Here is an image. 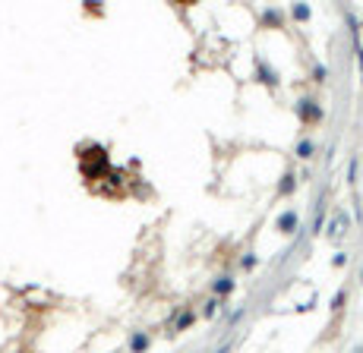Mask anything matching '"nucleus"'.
I'll list each match as a JSON object with an SVG mask.
<instances>
[{"label": "nucleus", "instance_id": "f257e3e1", "mask_svg": "<svg viewBox=\"0 0 363 353\" xmlns=\"http://www.w3.org/2000/svg\"><path fill=\"white\" fill-rule=\"evenodd\" d=\"M297 117H300V123H319V120H322V107H319L316 101L303 98L297 104Z\"/></svg>", "mask_w": 363, "mask_h": 353}, {"label": "nucleus", "instance_id": "f03ea898", "mask_svg": "<svg viewBox=\"0 0 363 353\" xmlns=\"http://www.w3.org/2000/svg\"><path fill=\"white\" fill-rule=\"evenodd\" d=\"M297 224H300L297 211H284L281 218H278V230H281V234H294V230H297Z\"/></svg>", "mask_w": 363, "mask_h": 353}, {"label": "nucleus", "instance_id": "7ed1b4c3", "mask_svg": "<svg viewBox=\"0 0 363 353\" xmlns=\"http://www.w3.org/2000/svg\"><path fill=\"white\" fill-rule=\"evenodd\" d=\"M193 322H196V312H193V309H180V312H177V322H174V331H183L186 325H193Z\"/></svg>", "mask_w": 363, "mask_h": 353}, {"label": "nucleus", "instance_id": "20e7f679", "mask_svg": "<svg viewBox=\"0 0 363 353\" xmlns=\"http://www.w3.org/2000/svg\"><path fill=\"white\" fill-rule=\"evenodd\" d=\"M212 290L218 297H224V294H231V290H234V281H231V278H218V281L212 284Z\"/></svg>", "mask_w": 363, "mask_h": 353}, {"label": "nucleus", "instance_id": "39448f33", "mask_svg": "<svg viewBox=\"0 0 363 353\" xmlns=\"http://www.w3.org/2000/svg\"><path fill=\"white\" fill-rule=\"evenodd\" d=\"M313 151H316L313 139H300L297 142V158H313Z\"/></svg>", "mask_w": 363, "mask_h": 353}, {"label": "nucleus", "instance_id": "423d86ee", "mask_svg": "<svg viewBox=\"0 0 363 353\" xmlns=\"http://www.w3.org/2000/svg\"><path fill=\"white\" fill-rule=\"evenodd\" d=\"M294 186H297V177H294V174H284V177H281V186H278V196H291Z\"/></svg>", "mask_w": 363, "mask_h": 353}, {"label": "nucleus", "instance_id": "0eeeda50", "mask_svg": "<svg viewBox=\"0 0 363 353\" xmlns=\"http://www.w3.org/2000/svg\"><path fill=\"white\" fill-rule=\"evenodd\" d=\"M145 347H149V334H133V341H129V350H133V353H139V350H145Z\"/></svg>", "mask_w": 363, "mask_h": 353}, {"label": "nucleus", "instance_id": "6e6552de", "mask_svg": "<svg viewBox=\"0 0 363 353\" xmlns=\"http://www.w3.org/2000/svg\"><path fill=\"white\" fill-rule=\"evenodd\" d=\"M344 303H348V290H338V294H335V300H332V309L338 312V309H341Z\"/></svg>", "mask_w": 363, "mask_h": 353}, {"label": "nucleus", "instance_id": "1a4fd4ad", "mask_svg": "<svg viewBox=\"0 0 363 353\" xmlns=\"http://www.w3.org/2000/svg\"><path fill=\"white\" fill-rule=\"evenodd\" d=\"M294 19L306 22V19H309V6H294Z\"/></svg>", "mask_w": 363, "mask_h": 353}, {"label": "nucleus", "instance_id": "9d476101", "mask_svg": "<svg viewBox=\"0 0 363 353\" xmlns=\"http://www.w3.org/2000/svg\"><path fill=\"white\" fill-rule=\"evenodd\" d=\"M313 79H316V82H325V66H316V70H313Z\"/></svg>", "mask_w": 363, "mask_h": 353}, {"label": "nucleus", "instance_id": "9b49d317", "mask_svg": "<svg viewBox=\"0 0 363 353\" xmlns=\"http://www.w3.org/2000/svg\"><path fill=\"white\" fill-rule=\"evenodd\" d=\"M344 262H348V255H344V252H338V255H335V259H332V265H335V268H341Z\"/></svg>", "mask_w": 363, "mask_h": 353}, {"label": "nucleus", "instance_id": "f8f14e48", "mask_svg": "<svg viewBox=\"0 0 363 353\" xmlns=\"http://www.w3.org/2000/svg\"><path fill=\"white\" fill-rule=\"evenodd\" d=\"M265 22H275V25H278V22H281V13H275V10L265 13Z\"/></svg>", "mask_w": 363, "mask_h": 353}, {"label": "nucleus", "instance_id": "ddd939ff", "mask_svg": "<svg viewBox=\"0 0 363 353\" xmlns=\"http://www.w3.org/2000/svg\"><path fill=\"white\" fill-rule=\"evenodd\" d=\"M215 306H218V300H209L205 303V315H215Z\"/></svg>", "mask_w": 363, "mask_h": 353}, {"label": "nucleus", "instance_id": "4468645a", "mask_svg": "<svg viewBox=\"0 0 363 353\" xmlns=\"http://www.w3.org/2000/svg\"><path fill=\"white\" fill-rule=\"evenodd\" d=\"M360 281H363V271H360Z\"/></svg>", "mask_w": 363, "mask_h": 353}]
</instances>
